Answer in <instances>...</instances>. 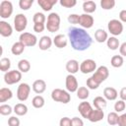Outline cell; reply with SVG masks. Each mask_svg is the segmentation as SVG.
Here are the masks:
<instances>
[{
	"label": "cell",
	"mask_w": 126,
	"mask_h": 126,
	"mask_svg": "<svg viewBox=\"0 0 126 126\" xmlns=\"http://www.w3.org/2000/svg\"><path fill=\"white\" fill-rule=\"evenodd\" d=\"M31 93V87L27 83H22L19 85L18 90H17V97L20 101H26Z\"/></svg>",
	"instance_id": "52a82bcc"
},
{
	"label": "cell",
	"mask_w": 126,
	"mask_h": 126,
	"mask_svg": "<svg viewBox=\"0 0 126 126\" xmlns=\"http://www.w3.org/2000/svg\"><path fill=\"white\" fill-rule=\"evenodd\" d=\"M78 110H79V112H80V114L82 115L83 118L88 119L89 116H90V114H91V112L93 111V107H92V105H91L90 102H88V101H82L79 104V106H78Z\"/></svg>",
	"instance_id": "5bb4252c"
},
{
	"label": "cell",
	"mask_w": 126,
	"mask_h": 126,
	"mask_svg": "<svg viewBox=\"0 0 126 126\" xmlns=\"http://www.w3.org/2000/svg\"><path fill=\"white\" fill-rule=\"evenodd\" d=\"M87 87H88L89 89H91V90H96V89L99 87V85H98L92 77H90V78L87 80Z\"/></svg>",
	"instance_id": "7bdbcfd3"
},
{
	"label": "cell",
	"mask_w": 126,
	"mask_h": 126,
	"mask_svg": "<svg viewBox=\"0 0 126 126\" xmlns=\"http://www.w3.org/2000/svg\"><path fill=\"white\" fill-rule=\"evenodd\" d=\"M46 26L44 24H33V31L35 32H42Z\"/></svg>",
	"instance_id": "bcb514c9"
},
{
	"label": "cell",
	"mask_w": 126,
	"mask_h": 126,
	"mask_svg": "<svg viewBox=\"0 0 126 126\" xmlns=\"http://www.w3.org/2000/svg\"><path fill=\"white\" fill-rule=\"evenodd\" d=\"M90 95V92L88 90V88L86 87H79V89L77 90V96L78 98L82 99V100H85L89 97Z\"/></svg>",
	"instance_id": "1f68e13d"
},
{
	"label": "cell",
	"mask_w": 126,
	"mask_h": 126,
	"mask_svg": "<svg viewBox=\"0 0 126 126\" xmlns=\"http://www.w3.org/2000/svg\"><path fill=\"white\" fill-rule=\"evenodd\" d=\"M59 126H72V119L69 117H62L59 121Z\"/></svg>",
	"instance_id": "f6af8a7d"
},
{
	"label": "cell",
	"mask_w": 126,
	"mask_h": 126,
	"mask_svg": "<svg viewBox=\"0 0 126 126\" xmlns=\"http://www.w3.org/2000/svg\"><path fill=\"white\" fill-rule=\"evenodd\" d=\"M13 14V4L11 1L3 0L0 3V17L2 19H8Z\"/></svg>",
	"instance_id": "ba28073f"
},
{
	"label": "cell",
	"mask_w": 126,
	"mask_h": 126,
	"mask_svg": "<svg viewBox=\"0 0 126 126\" xmlns=\"http://www.w3.org/2000/svg\"><path fill=\"white\" fill-rule=\"evenodd\" d=\"M53 43L57 48H64L67 46L68 40L64 34H57L53 38Z\"/></svg>",
	"instance_id": "44dd1931"
},
{
	"label": "cell",
	"mask_w": 126,
	"mask_h": 126,
	"mask_svg": "<svg viewBox=\"0 0 126 126\" xmlns=\"http://www.w3.org/2000/svg\"><path fill=\"white\" fill-rule=\"evenodd\" d=\"M56 3H57V0H37V4L45 12L50 11L52 9L53 5H55Z\"/></svg>",
	"instance_id": "7402d4cb"
},
{
	"label": "cell",
	"mask_w": 126,
	"mask_h": 126,
	"mask_svg": "<svg viewBox=\"0 0 126 126\" xmlns=\"http://www.w3.org/2000/svg\"><path fill=\"white\" fill-rule=\"evenodd\" d=\"M100 6L103 10H111L115 6V0H101Z\"/></svg>",
	"instance_id": "8d00e7d4"
},
{
	"label": "cell",
	"mask_w": 126,
	"mask_h": 126,
	"mask_svg": "<svg viewBox=\"0 0 126 126\" xmlns=\"http://www.w3.org/2000/svg\"><path fill=\"white\" fill-rule=\"evenodd\" d=\"M104 117V112L103 110L100 109H93V111L91 112L90 116H89V120L91 122H98L100 120H102Z\"/></svg>",
	"instance_id": "ffe728a7"
},
{
	"label": "cell",
	"mask_w": 126,
	"mask_h": 126,
	"mask_svg": "<svg viewBox=\"0 0 126 126\" xmlns=\"http://www.w3.org/2000/svg\"><path fill=\"white\" fill-rule=\"evenodd\" d=\"M83 10L85 12V14H92L96 10V4L94 1L89 0V1H85L83 3Z\"/></svg>",
	"instance_id": "cb8c5ba5"
},
{
	"label": "cell",
	"mask_w": 126,
	"mask_h": 126,
	"mask_svg": "<svg viewBox=\"0 0 126 126\" xmlns=\"http://www.w3.org/2000/svg\"><path fill=\"white\" fill-rule=\"evenodd\" d=\"M13 33V28L5 21H0V34L4 37H8Z\"/></svg>",
	"instance_id": "9a60e30c"
},
{
	"label": "cell",
	"mask_w": 126,
	"mask_h": 126,
	"mask_svg": "<svg viewBox=\"0 0 126 126\" xmlns=\"http://www.w3.org/2000/svg\"><path fill=\"white\" fill-rule=\"evenodd\" d=\"M44 103H45V100L41 95H35L32 100V104L34 108H41L44 106Z\"/></svg>",
	"instance_id": "d6a6232c"
},
{
	"label": "cell",
	"mask_w": 126,
	"mask_h": 126,
	"mask_svg": "<svg viewBox=\"0 0 126 126\" xmlns=\"http://www.w3.org/2000/svg\"><path fill=\"white\" fill-rule=\"evenodd\" d=\"M9 126H20V119L17 116H11L8 119Z\"/></svg>",
	"instance_id": "ee69618b"
},
{
	"label": "cell",
	"mask_w": 126,
	"mask_h": 126,
	"mask_svg": "<svg viewBox=\"0 0 126 126\" xmlns=\"http://www.w3.org/2000/svg\"><path fill=\"white\" fill-rule=\"evenodd\" d=\"M20 41L24 43L25 46H34L37 43V37L31 32H22L19 37Z\"/></svg>",
	"instance_id": "30bf717a"
},
{
	"label": "cell",
	"mask_w": 126,
	"mask_h": 126,
	"mask_svg": "<svg viewBox=\"0 0 126 126\" xmlns=\"http://www.w3.org/2000/svg\"><path fill=\"white\" fill-rule=\"evenodd\" d=\"M94 17L90 14H82L80 15V23L79 25L83 29H91L94 26Z\"/></svg>",
	"instance_id": "4fadbf2b"
},
{
	"label": "cell",
	"mask_w": 126,
	"mask_h": 126,
	"mask_svg": "<svg viewBox=\"0 0 126 126\" xmlns=\"http://www.w3.org/2000/svg\"><path fill=\"white\" fill-rule=\"evenodd\" d=\"M51 98L54 101H57V102H61V103L66 104V103H68L71 100V95L65 90H62V89H54L51 92Z\"/></svg>",
	"instance_id": "7a4b0ae2"
},
{
	"label": "cell",
	"mask_w": 126,
	"mask_h": 126,
	"mask_svg": "<svg viewBox=\"0 0 126 126\" xmlns=\"http://www.w3.org/2000/svg\"><path fill=\"white\" fill-rule=\"evenodd\" d=\"M107 29H108V32L113 36H116V35H119V34L122 33V32H123V24L119 20L112 19V20H110L108 22Z\"/></svg>",
	"instance_id": "8992f818"
},
{
	"label": "cell",
	"mask_w": 126,
	"mask_h": 126,
	"mask_svg": "<svg viewBox=\"0 0 126 126\" xmlns=\"http://www.w3.org/2000/svg\"><path fill=\"white\" fill-rule=\"evenodd\" d=\"M103 96L107 100H115L118 96L117 91L112 87H106L103 90Z\"/></svg>",
	"instance_id": "e0dca14e"
},
{
	"label": "cell",
	"mask_w": 126,
	"mask_h": 126,
	"mask_svg": "<svg viewBox=\"0 0 126 126\" xmlns=\"http://www.w3.org/2000/svg\"><path fill=\"white\" fill-rule=\"evenodd\" d=\"M94 38L97 42L99 43H102V42H105L107 39H108V34L107 32L102 30V29H97L94 32Z\"/></svg>",
	"instance_id": "603a6c76"
},
{
	"label": "cell",
	"mask_w": 126,
	"mask_h": 126,
	"mask_svg": "<svg viewBox=\"0 0 126 126\" xmlns=\"http://www.w3.org/2000/svg\"><path fill=\"white\" fill-rule=\"evenodd\" d=\"M32 91L35 93V94H42L45 90H46V83L45 81L41 80V79H38V80H35L33 83H32Z\"/></svg>",
	"instance_id": "2e32d148"
},
{
	"label": "cell",
	"mask_w": 126,
	"mask_h": 126,
	"mask_svg": "<svg viewBox=\"0 0 126 126\" xmlns=\"http://www.w3.org/2000/svg\"><path fill=\"white\" fill-rule=\"evenodd\" d=\"M72 126H84V122L79 117H73L72 118Z\"/></svg>",
	"instance_id": "7dc6e473"
},
{
	"label": "cell",
	"mask_w": 126,
	"mask_h": 126,
	"mask_svg": "<svg viewBox=\"0 0 126 126\" xmlns=\"http://www.w3.org/2000/svg\"><path fill=\"white\" fill-rule=\"evenodd\" d=\"M106 45L110 50H116L118 49V47H120V43L118 38H116L115 36H110L108 37V39L106 40Z\"/></svg>",
	"instance_id": "f1b7e54d"
},
{
	"label": "cell",
	"mask_w": 126,
	"mask_h": 126,
	"mask_svg": "<svg viewBox=\"0 0 126 126\" xmlns=\"http://www.w3.org/2000/svg\"><path fill=\"white\" fill-rule=\"evenodd\" d=\"M80 69V65H79V62L75 59H71L69 60L67 63H66V70L69 74H76Z\"/></svg>",
	"instance_id": "d6986e66"
},
{
	"label": "cell",
	"mask_w": 126,
	"mask_h": 126,
	"mask_svg": "<svg viewBox=\"0 0 126 126\" xmlns=\"http://www.w3.org/2000/svg\"><path fill=\"white\" fill-rule=\"evenodd\" d=\"M119 52H120V55L121 56H126V41L123 42L122 44H120Z\"/></svg>",
	"instance_id": "f907efd6"
},
{
	"label": "cell",
	"mask_w": 126,
	"mask_h": 126,
	"mask_svg": "<svg viewBox=\"0 0 126 126\" xmlns=\"http://www.w3.org/2000/svg\"><path fill=\"white\" fill-rule=\"evenodd\" d=\"M32 4H33V0H20L19 1V6L24 11L29 10Z\"/></svg>",
	"instance_id": "74e56055"
},
{
	"label": "cell",
	"mask_w": 126,
	"mask_h": 126,
	"mask_svg": "<svg viewBox=\"0 0 126 126\" xmlns=\"http://www.w3.org/2000/svg\"><path fill=\"white\" fill-rule=\"evenodd\" d=\"M45 16L43 13H40V12H36L33 17H32V21L34 24H44L45 23Z\"/></svg>",
	"instance_id": "d590c367"
},
{
	"label": "cell",
	"mask_w": 126,
	"mask_h": 126,
	"mask_svg": "<svg viewBox=\"0 0 126 126\" xmlns=\"http://www.w3.org/2000/svg\"><path fill=\"white\" fill-rule=\"evenodd\" d=\"M52 42H53V40H52L49 36L43 35V36H41V37L39 38L38 47H39L40 50H47V49H49V48L51 47Z\"/></svg>",
	"instance_id": "ac0fdd59"
},
{
	"label": "cell",
	"mask_w": 126,
	"mask_h": 126,
	"mask_svg": "<svg viewBox=\"0 0 126 126\" xmlns=\"http://www.w3.org/2000/svg\"><path fill=\"white\" fill-rule=\"evenodd\" d=\"M118 119H119V115L117 114V112H110L107 115V123L111 126L113 125H117L118 124Z\"/></svg>",
	"instance_id": "e575fe53"
},
{
	"label": "cell",
	"mask_w": 126,
	"mask_h": 126,
	"mask_svg": "<svg viewBox=\"0 0 126 126\" xmlns=\"http://www.w3.org/2000/svg\"><path fill=\"white\" fill-rule=\"evenodd\" d=\"M13 111L19 115V116H24L28 113V106L24 103H17L15 106H14V109Z\"/></svg>",
	"instance_id": "83f0119b"
},
{
	"label": "cell",
	"mask_w": 126,
	"mask_h": 126,
	"mask_svg": "<svg viewBox=\"0 0 126 126\" xmlns=\"http://www.w3.org/2000/svg\"><path fill=\"white\" fill-rule=\"evenodd\" d=\"M13 96V93L9 88H1L0 89V102H5L11 99Z\"/></svg>",
	"instance_id": "d4e9b609"
},
{
	"label": "cell",
	"mask_w": 126,
	"mask_h": 126,
	"mask_svg": "<svg viewBox=\"0 0 126 126\" xmlns=\"http://www.w3.org/2000/svg\"><path fill=\"white\" fill-rule=\"evenodd\" d=\"M106 104H107V102H106V99L104 98V97H102V96H95L94 98V100H93V105L94 106V108L95 109H100V110H102L105 106H106Z\"/></svg>",
	"instance_id": "484cf974"
},
{
	"label": "cell",
	"mask_w": 126,
	"mask_h": 126,
	"mask_svg": "<svg viewBox=\"0 0 126 126\" xmlns=\"http://www.w3.org/2000/svg\"><path fill=\"white\" fill-rule=\"evenodd\" d=\"M13 109L9 104H1L0 105V114L1 115H10Z\"/></svg>",
	"instance_id": "ab89813d"
},
{
	"label": "cell",
	"mask_w": 126,
	"mask_h": 126,
	"mask_svg": "<svg viewBox=\"0 0 126 126\" xmlns=\"http://www.w3.org/2000/svg\"><path fill=\"white\" fill-rule=\"evenodd\" d=\"M119 21L121 23H126V10H121L119 13Z\"/></svg>",
	"instance_id": "681fc988"
},
{
	"label": "cell",
	"mask_w": 126,
	"mask_h": 126,
	"mask_svg": "<svg viewBox=\"0 0 126 126\" xmlns=\"http://www.w3.org/2000/svg\"><path fill=\"white\" fill-rule=\"evenodd\" d=\"M28 25V19L24 14H17L14 18V28L16 32H24Z\"/></svg>",
	"instance_id": "9c48e42d"
},
{
	"label": "cell",
	"mask_w": 126,
	"mask_h": 126,
	"mask_svg": "<svg viewBox=\"0 0 126 126\" xmlns=\"http://www.w3.org/2000/svg\"><path fill=\"white\" fill-rule=\"evenodd\" d=\"M59 3L61 6L65 8H72L77 4V1L76 0H60Z\"/></svg>",
	"instance_id": "60d3db41"
},
{
	"label": "cell",
	"mask_w": 126,
	"mask_h": 126,
	"mask_svg": "<svg viewBox=\"0 0 126 126\" xmlns=\"http://www.w3.org/2000/svg\"><path fill=\"white\" fill-rule=\"evenodd\" d=\"M65 85H66V89L68 92L70 93H74L77 92V90L79 89V85H78V81L76 79V77L72 74H69L66 77V81H65Z\"/></svg>",
	"instance_id": "7c38bea8"
},
{
	"label": "cell",
	"mask_w": 126,
	"mask_h": 126,
	"mask_svg": "<svg viewBox=\"0 0 126 126\" xmlns=\"http://www.w3.org/2000/svg\"><path fill=\"white\" fill-rule=\"evenodd\" d=\"M22 79V72L18 70H11L4 74V82L7 85H14L19 83Z\"/></svg>",
	"instance_id": "5b68a950"
},
{
	"label": "cell",
	"mask_w": 126,
	"mask_h": 126,
	"mask_svg": "<svg viewBox=\"0 0 126 126\" xmlns=\"http://www.w3.org/2000/svg\"><path fill=\"white\" fill-rule=\"evenodd\" d=\"M25 47H26V46L24 45V43H22V42L19 40V41L15 42V43L12 45V47H11V52H12L14 55H21V54L24 52Z\"/></svg>",
	"instance_id": "4316f807"
},
{
	"label": "cell",
	"mask_w": 126,
	"mask_h": 126,
	"mask_svg": "<svg viewBox=\"0 0 126 126\" xmlns=\"http://www.w3.org/2000/svg\"><path fill=\"white\" fill-rule=\"evenodd\" d=\"M125 107H126V103H125V101L124 100H122V99H119V100H117L115 103H114V110H115V112H122L124 109H125Z\"/></svg>",
	"instance_id": "f35d334b"
},
{
	"label": "cell",
	"mask_w": 126,
	"mask_h": 126,
	"mask_svg": "<svg viewBox=\"0 0 126 126\" xmlns=\"http://www.w3.org/2000/svg\"><path fill=\"white\" fill-rule=\"evenodd\" d=\"M124 63V59H123V56L121 55H114L111 57V60H110V64L112 67L114 68H120Z\"/></svg>",
	"instance_id": "4dcf8cb0"
},
{
	"label": "cell",
	"mask_w": 126,
	"mask_h": 126,
	"mask_svg": "<svg viewBox=\"0 0 126 126\" xmlns=\"http://www.w3.org/2000/svg\"><path fill=\"white\" fill-rule=\"evenodd\" d=\"M96 70V63L93 59H85L80 64V71L83 74H90Z\"/></svg>",
	"instance_id": "8fae6325"
},
{
	"label": "cell",
	"mask_w": 126,
	"mask_h": 126,
	"mask_svg": "<svg viewBox=\"0 0 126 126\" xmlns=\"http://www.w3.org/2000/svg\"><path fill=\"white\" fill-rule=\"evenodd\" d=\"M68 22L73 25H77L80 23V15L78 14H70L68 16Z\"/></svg>",
	"instance_id": "b9f144b4"
},
{
	"label": "cell",
	"mask_w": 126,
	"mask_h": 126,
	"mask_svg": "<svg viewBox=\"0 0 126 126\" xmlns=\"http://www.w3.org/2000/svg\"><path fill=\"white\" fill-rule=\"evenodd\" d=\"M118 126H126V113H123L121 115H119V119H118Z\"/></svg>",
	"instance_id": "c3c4849f"
},
{
	"label": "cell",
	"mask_w": 126,
	"mask_h": 126,
	"mask_svg": "<svg viewBox=\"0 0 126 126\" xmlns=\"http://www.w3.org/2000/svg\"><path fill=\"white\" fill-rule=\"evenodd\" d=\"M109 76V71H108V68L106 66H99L95 72L93 74L92 78L98 84L100 85L102 82H104Z\"/></svg>",
	"instance_id": "277c9868"
},
{
	"label": "cell",
	"mask_w": 126,
	"mask_h": 126,
	"mask_svg": "<svg viewBox=\"0 0 126 126\" xmlns=\"http://www.w3.org/2000/svg\"><path fill=\"white\" fill-rule=\"evenodd\" d=\"M11 67V61L9 58L7 57H3L1 60H0V70L2 72H8L9 69Z\"/></svg>",
	"instance_id": "836d02e7"
},
{
	"label": "cell",
	"mask_w": 126,
	"mask_h": 126,
	"mask_svg": "<svg viewBox=\"0 0 126 126\" xmlns=\"http://www.w3.org/2000/svg\"><path fill=\"white\" fill-rule=\"evenodd\" d=\"M68 37L71 46L77 51H85L93 43V38L90 33L81 28H70L68 30Z\"/></svg>",
	"instance_id": "6da1fadb"
},
{
	"label": "cell",
	"mask_w": 126,
	"mask_h": 126,
	"mask_svg": "<svg viewBox=\"0 0 126 126\" xmlns=\"http://www.w3.org/2000/svg\"><path fill=\"white\" fill-rule=\"evenodd\" d=\"M119 96H120V98L122 99V100H126V87H124V88H122L121 90H120V92H119Z\"/></svg>",
	"instance_id": "816d5d0a"
},
{
	"label": "cell",
	"mask_w": 126,
	"mask_h": 126,
	"mask_svg": "<svg viewBox=\"0 0 126 126\" xmlns=\"http://www.w3.org/2000/svg\"><path fill=\"white\" fill-rule=\"evenodd\" d=\"M59 28H60V16L55 12L50 13L47 17V23H46L47 31L50 32H55L59 30Z\"/></svg>",
	"instance_id": "3957f363"
},
{
	"label": "cell",
	"mask_w": 126,
	"mask_h": 126,
	"mask_svg": "<svg viewBox=\"0 0 126 126\" xmlns=\"http://www.w3.org/2000/svg\"><path fill=\"white\" fill-rule=\"evenodd\" d=\"M18 69L22 73L29 72L30 69H31V63H30V61L27 60V59H21L18 62Z\"/></svg>",
	"instance_id": "f546056e"
}]
</instances>
